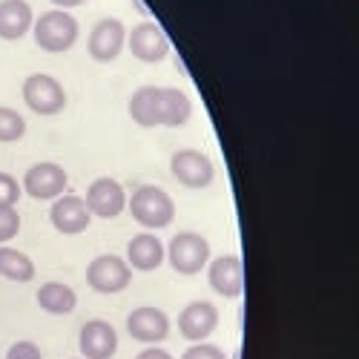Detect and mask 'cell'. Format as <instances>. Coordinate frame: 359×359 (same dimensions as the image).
I'll list each match as a JSON object with an SVG mask.
<instances>
[{"label":"cell","instance_id":"2e32d148","mask_svg":"<svg viewBox=\"0 0 359 359\" xmlns=\"http://www.w3.org/2000/svg\"><path fill=\"white\" fill-rule=\"evenodd\" d=\"M81 353L86 359H109L118 351V334L115 327L104 319H93L81 327Z\"/></svg>","mask_w":359,"mask_h":359},{"label":"cell","instance_id":"8992f818","mask_svg":"<svg viewBox=\"0 0 359 359\" xmlns=\"http://www.w3.org/2000/svg\"><path fill=\"white\" fill-rule=\"evenodd\" d=\"M130 282H133V267L121 256L104 253L86 267V285L95 293H121Z\"/></svg>","mask_w":359,"mask_h":359},{"label":"cell","instance_id":"d6986e66","mask_svg":"<svg viewBox=\"0 0 359 359\" xmlns=\"http://www.w3.org/2000/svg\"><path fill=\"white\" fill-rule=\"evenodd\" d=\"M38 305L46 313H72L78 308V293L64 282H46L38 290Z\"/></svg>","mask_w":359,"mask_h":359},{"label":"cell","instance_id":"484cf974","mask_svg":"<svg viewBox=\"0 0 359 359\" xmlns=\"http://www.w3.org/2000/svg\"><path fill=\"white\" fill-rule=\"evenodd\" d=\"M138 359H172V356L167 351H161V348H147V351L138 353Z\"/></svg>","mask_w":359,"mask_h":359},{"label":"cell","instance_id":"e0dca14e","mask_svg":"<svg viewBox=\"0 0 359 359\" xmlns=\"http://www.w3.org/2000/svg\"><path fill=\"white\" fill-rule=\"evenodd\" d=\"M164 262V245L156 233H138L130 238L127 245V264L135 267V271H156V267Z\"/></svg>","mask_w":359,"mask_h":359},{"label":"cell","instance_id":"4316f807","mask_svg":"<svg viewBox=\"0 0 359 359\" xmlns=\"http://www.w3.org/2000/svg\"><path fill=\"white\" fill-rule=\"evenodd\" d=\"M55 6H61V9H75V6H81V4H86V0H52Z\"/></svg>","mask_w":359,"mask_h":359},{"label":"cell","instance_id":"30bf717a","mask_svg":"<svg viewBox=\"0 0 359 359\" xmlns=\"http://www.w3.org/2000/svg\"><path fill=\"white\" fill-rule=\"evenodd\" d=\"M127 46H130V52L138 57V61H144V64H158V61H164L167 52H170L167 35L161 32L158 23H153V20L138 23L130 32Z\"/></svg>","mask_w":359,"mask_h":359},{"label":"cell","instance_id":"ac0fdd59","mask_svg":"<svg viewBox=\"0 0 359 359\" xmlns=\"http://www.w3.org/2000/svg\"><path fill=\"white\" fill-rule=\"evenodd\" d=\"M32 26V6L26 0H4L0 4V38L20 41Z\"/></svg>","mask_w":359,"mask_h":359},{"label":"cell","instance_id":"4fadbf2b","mask_svg":"<svg viewBox=\"0 0 359 359\" xmlns=\"http://www.w3.org/2000/svg\"><path fill=\"white\" fill-rule=\"evenodd\" d=\"M49 219H52V227L57 233L78 236V233H83L89 227V219H93V213H89V207H86L83 198H78V196H61V198L52 204Z\"/></svg>","mask_w":359,"mask_h":359},{"label":"cell","instance_id":"ffe728a7","mask_svg":"<svg viewBox=\"0 0 359 359\" xmlns=\"http://www.w3.org/2000/svg\"><path fill=\"white\" fill-rule=\"evenodd\" d=\"M0 276L12 282H32L35 279V262L20 250L0 245Z\"/></svg>","mask_w":359,"mask_h":359},{"label":"cell","instance_id":"5bb4252c","mask_svg":"<svg viewBox=\"0 0 359 359\" xmlns=\"http://www.w3.org/2000/svg\"><path fill=\"white\" fill-rule=\"evenodd\" d=\"M127 334L135 342H164L170 334V319L158 308H135L127 316Z\"/></svg>","mask_w":359,"mask_h":359},{"label":"cell","instance_id":"ba28073f","mask_svg":"<svg viewBox=\"0 0 359 359\" xmlns=\"http://www.w3.org/2000/svg\"><path fill=\"white\" fill-rule=\"evenodd\" d=\"M89 55L95 57L98 64H109L115 61L121 49L127 46V32H124V23L118 18H104L93 26V32H89Z\"/></svg>","mask_w":359,"mask_h":359},{"label":"cell","instance_id":"8fae6325","mask_svg":"<svg viewBox=\"0 0 359 359\" xmlns=\"http://www.w3.org/2000/svg\"><path fill=\"white\" fill-rule=\"evenodd\" d=\"M83 201L89 207V213L98 216V219H115L127 207L124 187L118 184L115 178H98V182H93Z\"/></svg>","mask_w":359,"mask_h":359},{"label":"cell","instance_id":"cb8c5ba5","mask_svg":"<svg viewBox=\"0 0 359 359\" xmlns=\"http://www.w3.org/2000/svg\"><path fill=\"white\" fill-rule=\"evenodd\" d=\"M182 359H227V356H224V351H222V348H216V345H207V342H198V345L187 348Z\"/></svg>","mask_w":359,"mask_h":359},{"label":"cell","instance_id":"44dd1931","mask_svg":"<svg viewBox=\"0 0 359 359\" xmlns=\"http://www.w3.org/2000/svg\"><path fill=\"white\" fill-rule=\"evenodd\" d=\"M26 133V121H23V115L9 109V107H0V141H20Z\"/></svg>","mask_w":359,"mask_h":359},{"label":"cell","instance_id":"603a6c76","mask_svg":"<svg viewBox=\"0 0 359 359\" xmlns=\"http://www.w3.org/2000/svg\"><path fill=\"white\" fill-rule=\"evenodd\" d=\"M20 198V184L9 172H0V207H15Z\"/></svg>","mask_w":359,"mask_h":359},{"label":"cell","instance_id":"7402d4cb","mask_svg":"<svg viewBox=\"0 0 359 359\" xmlns=\"http://www.w3.org/2000/svg\"><path fill=\"white\" fill-rule=\"evenodd\" d=\"M20 230V216L15 207H0V245H6Z\"/></svg>","mask_w":359,"mask_h":359},{"label":"cell","instance_id":"277c9868","mask_svg":"<svg viewBox=\"0 0 359 359\" xmlns=\"http://www.w3.org/2000/svg\"><path fill=\"white\" fill-rule=\"evenodd\" d=\"M23 101L26 107L38 115H57L67 107V93L57 78L38 72L23 81Z\"/></svg>","mask_w":359,"mask_h":359},{"label":"cell","instance_id":"7a4b0ae2","mask_svg":"<svg viewBox=\"0 0 359 359\" xmlns=\"http://www.w3.org/2000/svg\"><path fill=\"white\" fill-rule=\"evenodd\" d=\"M127 207H130L133 219H135L141 227L158 230V227H167V224L175 219V204H172V198H170L161 187H156V184L138 187V190L133 193V198L127 201Z\"/></svg>","mask_w":359,"mask_h":359},{"label":"cell","instance_id":"52a82bcc","mask_svg":"<svg viewBox=\"0 0 359 359\" xmlns=\"http://www.w3.org/2000/svg\"><path fill=\"white\" fill-rule=\"evenodd\" d=\"M170 170L184 187H193V190L210 187L213 175H216L213 161L204 153H198V149H178V153L170 158Z\"/></svg>","mask_w":359,"mask_h":359},{"label":"cell","instance_id":"5b68a950","mask_svg":"<svg viewBox=\"0 0 359 359\" xmlns=\"http://www.w3.org/2000/svg\"><path fill=\"white\" fill-rule=\"evenodd\" d=\"M167 259L178 273L196 276L207 264V259H210V245H207V238L198 233H190V230L175 233L170 248H167Z\"/></svg>","mask_w":359,"mask_h":359},{"label":"cell","instance_id":"7c38bea8","mask_svg":"<svg viewBox=\"0 0 359 359\" xmlns=\"http://www.w3.org/2000/svg\"><path fill=\"white\" fill-rule=\"evenodd\" d=\"M210 287L224 296V299H238L245 293V264L238 256H219L210 264V273H207Z\"/></svg>","mask_w":359,"mask_h":359},{"label":"cell","instance_id":"9a60e30c","mask_svg":"<svg viewBox=\"0 0 359 359\" xmlns=\"http://www.w3.org/2000/svg\"><path fill=\"white\" fill-rule=\"evenodd\" d=\"M219 327V311L210 302H190L178 316V331L190 342L207 339Z\"/></svg>","mask_w":359,"mask_h":359},{"label":"cell","instance_id":"d4e9b609","mask_svg":"<svg viewBox=\"0 0 359 359\" xmlns=\"http://www.w3.org/2000/svg\"><path fill=\"white\" fill-rule=\"evenodd\" d=\"M6 359H43L41 356V348L35 345V342H15L12 348H9V353H6Z\"/></svg>","mask_w":359,"mask_h":359},{"label":"cell","instance_id":"3957f363","mask_svg":"<svg viewBox=\"0 0 359 359\" xmlns=\"http://www.w3.org/2000/svg\"><path fill=\"white\" fill-rule=\"evenodd\" d=\"M78 41V20L67 9H52L35 20V43L43 52H67Z\"/></svg>","mask_w":359,"mask_h":359},{"label":"cell","instance_id":"6da1fadb","mask_svg":"<svg viewBox=\"0 0 359 359\" xmlns=\"http://www.w3.org/2000/svg\"><path fill=\"white\" fill-rule=\"evenodd\" d=\"M130 115L144 130H149V127H182L190 121L193 104L182 89L141 86L130 98Z\"/></svg>","mask_w":359,"mask_h":359},{"label":"cell","instance_id":"9c48e42d","mask_svg":"<svg viewBox=\"0 0 359 359\" xmlns=\"http://www.w3.org/2000/svg\"><path fill=\"white\" fill-rule=\"evenodd\" d=\"M69 184L67 178V170L61 164H52V161H41L35 167L26 170V178H23V187L32 198H41V201H49V198H57Z\"/></svg>","mask_w":359,"mask_h":359}]
</instances>
